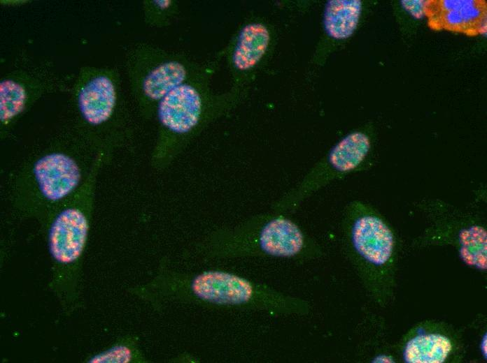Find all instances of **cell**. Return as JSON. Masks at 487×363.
Listing matches in <instances>:
<instances>
[{"label":"cell","instance_id":"ac0fdd59","mask_svg":"<svg viewBox=\"0 0 487 363\" xmlns=\"http://www.w3.org/2000/svg\"><path fill=\"white\" fill-rule=\"evenodd\" d=\"M170 362L171 363H199L201 361L196 355L188 352H183L173 357Z\"/></svg>","mask_w":487,"mask_h":363},{"label":"cell","instance_id":"ffe728a7","mask_svg":"<svg viewBox=\"0 0 487 363\" xmlns=\"http://www.w3.org/2000/svg\"><path fill=\"white\" fill-rule=\"evenodd\" d=\"M481 350L483 351V354L486 356V334H485V336L484 337L482 343H481Z\"/></svg>","mask_w":487,"mask_h":363},{"label":"cell","instance_id":"7a4b0ae2","mask_svg":"<svg viewBox=\"0 0 487 363\" xmlns=\"http://www.w3.org/2000/svg\"><path fill=\"white\" fill-rule=\"evenodd\" d=\"M288 215L272 210L217 229L195 246L193 254L205 262L268 258L304 263L321 258L320 244Z\"/></svg>","mask_w":487,"mask_h":363},{"label":"cell","instance_id":"52a82bcc","mask_svg":"<svg viewBox=\"0 0 487 363\" xmlns=\"http://www.w3.org/2000/svg\"><path fill=\"white\" fill-rule=\"evenodd\" d=\"M27 176L31 193L15 199L14 205L21 215L44 223L82 186L83 170L72 157L53 152L34 162Z\"/></svg>","mask_w":487,"mask_h":363},{"label":"cell","instance_id":"2e32d148","mask_svg":"<svg viewBox=\"0 0 487 363\" xmlns=\"http://www.w3.org/2000/svg\"><path fill=\"white\" fill-rule=\"evenodd\" d=\"M146 20L154 26L170 25L179 13V4L175 0H155L146 3Z\"/></svg>","mask_w":487,"mask_h":363},{"label":"cell","instance_id":"30bf717a","mask_svg":"<svg viewBox=\"0 0 487 363\" xmlns=\"http://www.w3.org/2000/svg\"><path fill=\"white\" fill-rule=\"evenodd\" d=\"M271 32L266 24L254 20L244 23L227 50L229 67L237 81L250 77L269 47Z\"/></svg>","mask_w":487,"mask_h":363},{"label":"cell","instance_id":"3957f363","mask_svg":"<svg viewBox=\"0 0 487 363\" xmlns=\"http://www.w3.org/2000/svg\"><path fill=\"white\" fill-rule=\"evenodd\" d=\"M94 172L43 223L51 259L49 288L70 316L81 306L83 260L90 228Z\"/></svg>","mask_w":487,"mask_h":363},{"label":"cell","instance_id":"6da1fadb","mask_svg":"<svg viewBox=\"0 0 487 363\" xmlns=\"http://www.w3.org/2000/svg\"><path fill=\"white\" fill-rule=\"evenodd\" d=\"M162 258L154 276L127 291L162 313L171 304L209 309L253 311L278 316H305L311 302L234 272L208 268L183 270Z\"/></svg>","mask_w":487,"mask_h":363},{"label":"cell","instance_id":"5bb4252c","mask_svg":"<svg viewBox=\"0 0 487 363\" xmlns=\"http://www.w3.org/2000/svg\"><path fill=\"white\" fill-rule=\"evenodd\" d=\"M87 363H149L139 344V337L127 334L118 336L107 348L89 355Z\"/></svg>","mask_w":487,"mask_h":363},{"label":"cell","instance_id":"8992f818","mask_svg":"<svg viewBox=\"0 0 487 363\" xmlns=\"http://www.w3.org/2000/svg\"><path fill=\"white\" fill-rule=\"evenodd\" d=\"M214 64L200 63L184 54L160 48L136 52L131 74L138 98L157 107L169 92L188 82L212 76Z\"/></svg>","mask_w":487,"mask_h":363},{"label":"cell","instance_id":"4fadbf2b","mask_svg":"<svg viewBox=\"0 0 487 363\" xmlns=\"http://www.w3.org/2000/svg\"><path fill=\"white\" fill-rule=\"evenodd\" d=\"M452 349L451 341L442 334L417 336L406 345L404 357L408 363H442Z\"/></svg>","mask_w":487,"mask_h":363},{"label":"cell","instance_id":"277c9868","mask_svg":"<svg viewBox=\"0 0 487 363\" xmlns=\"http://www.w3.org/2000/svg\"><path fill=\"white\" fill-rule=\"evenodd\" d=\"M211 77L181 84L157 105L161 128L158 149L161 155H174L205 126L230 110L238 101V90L213 93L210 87Z\"/></svg>","mask_w":487,"mask_h":363},{"label":"cell","instance_id":"9a60e30c","mask_svg":"<svg viewBox=\"0 0 487 363\" xmlns=\"http://www.w3.org/2000/svg\"><path fill=\"white\" fill-rule=\"evenodd\" d=\"M24 88L15 81L5 80L0 83V119L7 124L23 110L25 103Z\"/></svg>","mask_w":487,"mask_h":363},{"label":"cell","instance_id":"8fae6325","mask_svg":"<svg viewBox=\"0 0 487 363\" xmlns=\"http://www.w3.org/2000/svg\"><path fill=\"white\" fill-rule=\"evenodd\" d=\"M117 102V89L112 79L97 76L80 91L78 107L83 118L90 124L99 125L112 116Z\"/></svg>","mask_w":487,"mask_h":363},{"label":"cell","instance_id":"5b68a950","mask_svg":"<svg viewBox=\"0 0 487 363\" xmlns=\"http://www.w3.org/2000/svg\"><path fill=\"white\" fill-rule=\"evenodd\" d=\"M371 149V137L366 131L350 132L273 202L272 210L287 214L294 213L306 199L330 184L365 171L370 165Z\"/></svg>","mask_w":487,"mask_h":363},{"label":"cell","instance_id":"d6986e66","mask_svg":"<svg viewBox=\"0 0 487 363\" xmlns=\"http://www.w3.org/2000/svg\"><path fill=\"white\" fill-rule=\"evenodd\" d=\"M374 362H393V360L386 355H379L374 359Z\"/></svg>","mask_w":487,"mask_h":363},{"label":"cell","instance_id":"7c38bea8","mask_svg":"<svg viewBox=\"0 0 487 363\" xmlns=\"http://www.w3.org/2000/svg\"><path fill=\"white\" fill-rule=\"evenodd\" d=\"M362 13L360 0H330L325 5L323 27L334 39L349 38L355 31Z\"/></svg>","mask_w":487,"mask_h":363},{"label":"cell","instance_id":"9c48e42d","mask_svg":"<svg viewBox=\"0 0 487 363\" xmlns=\"http://www.w3.org/2000/svg\"><path fill=\"white\" fill-rule=\"evenodd\" d=\"M424 13L433 30H446L470 36L487 31V3L484 0H426Z\"/></svg>","mask_w":487,"mask_h":363},{"label":"cell","instance_id":"ba28073f","mask_svg":"<svg viewBox=\"0 0 487 363\" xmlns=\"http://www.w3.org/2000/svg\"><path fill=\"white\" fill-rule=\"evenodd\" d=\"M344 232L349 252L360 262L379 267L391 258L395 249L394 235L367 204L360 200L349 204Z\"/></svg>","mask_w":487,"mask_h":363},{"label":"cell","instance_id":"e0dca14e","mask_svg":"<svg viewBox=\"0 0 487 363\" xmlns=\"http://www.w3.org/2000/svg\"><path fill=\"white\" fill-rule=\"evenodd\" d=\"M424 1L423 0H402L401 4L404 9L416 19H421L424 15Z\"/></svg>","mask_w":487,"mask_h":363}]
</instances>
